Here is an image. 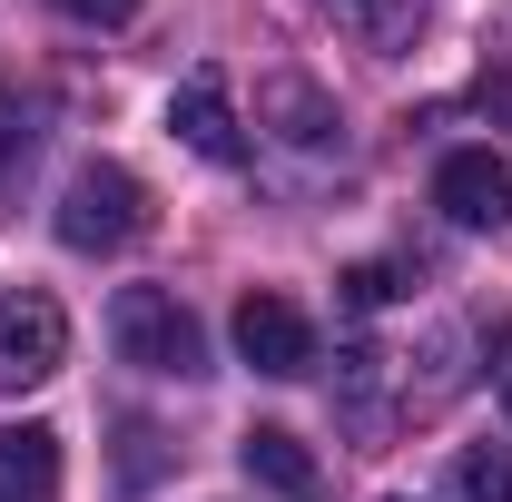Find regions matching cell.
<instances>
[{"label":"cell","mask_w":512,"mask_h":502,"mask_svg":"<svg viewBox=\"0 0 512 502\" xmlns=\"http://www.w3.org/2000/svg\"><path fill=\"white\" fill-rule=\"evenodd\" d=\"M109 345H119V365H138V375H178V384L207 375V335H197V315L168 286H119L109 296Z\"/></svg>","instance_id":"1"},{"label":"cell","mask_w":512,"mask_h":502,"mask_svg":"<svg viewBox=\"0 0 512 502\" xmlns=\"http://www.w3.org/2000/svg\"><path fill=\"white\" fill-rule=\"evenodd\" d=\"M60 247H79V256H109V247H128V237H148V188L128 178L119 158H89L79 178L60 188Z\"/></svg>","instance_id":"2"},{"label":"cell","mask_w":512,"mask_h":502,"mask_svg":"<svg viewBox=\"0 0 512 502\" xmlns=\"http://www.w3.org/2000/svg\"><path fill=\"white\" fill-rule=\"evenodd\" d=\"M69 365V315L50 286H10L0 296V394H30Z\"/></svg>","instance_id":"3"},{"label":"cell","mask_w":512,"mask_h":502,"mask_svg":"<svg viewBox=\"0 0 512 502\" xmlns=\"http://www.w3.org/2000/svg\"><path fill=\"white\" fill-rule=\"evenodd\" d=\"M237 355H247L256 375H316V325L296 296H276V286H247L237 296Z\"/></svg>","instance_id":"4"},{"label":"cell","mask_w":512,"mask_h":502,"mask_svg":"<svg viewBox=\"0 0 512 502\" xmlns=\"http://www.w3.org/2000/svg\"><path fill=\"white\" fill-rule=\"evenodd\" d=\"M434 207H444L453 227H473V237H503L512 227V168L493 148H453L444 168H434Z\"/></svg>","instance_id":"5"},{"label":"cell","mask_w":512,"mask_h":502,"mask_svg":"<svg viewBox=\"0 0 512 502\" xmlns=\"http://www.w3.org/2000/svg\"><path fill=\"white\" fill-rule=\"evenodd\" d=\"M168 128H178V148H197L207 168H237V158H247V128L227 109V79H217V69H188V79L168 89Z\"/></svg>","instance_id":"6"},{"label":"cell","mask_w":512,"mask_h":502,"mask_svg":"<svg viewBox=\"0 0 512 502\" xmlns=\"http://www.w3.org/2000/svg\"><path fill=\"white\" fill-rule=\"evenodd\" d=\"M237 463H247V483H266V493H286V502H316L325 493L316 453L286 434V424H247V434H237Z\"/></svg>","instance_id":"7"},{"label":"cell","mask_w":512,"mask_h":502,"mask_svg":"<svg viewBox=\"0 0 512 502\" xmlns=\"http://www.w3.org/2000/svg\"><path fill=\"white\" fill-rule=\"evenodd\" d=\"M50 493H60V434L0 424V502H50Z\"/></svg>","instance_id":"8"},{"label":"cell","mask_w":512,"mask_h":502,"mask_svg":"<svg viewBox=\"0 0 512 502\" xmlns=\"http://www.w3.org/2000/svg\"><path fill=\"white\" fill-rule=\"evenodd\" d=\"M256 119H276V138H296V148H316L325 128H335V109H325L306 79H266L256 89Z\"/></svg>","instance_id":"9"},{"label":"cell","mask_w":512,"mask_h":502,"mask_svg":"<svg viewBox=\"0 0 512 502\" xmlns=\"http://www.w3.org/2000/svg\"><path fill=\"white\" fill-rule=\"evenodd\" d=\"M325 10H345L365 50H414V20H424V0H325Z\"/></svg>","instance_id":"10"},{"label":"cell","mask_w":512,"mask_h":502,"mask_svg":"<svg viewBox=\"0 0 512 502\" xmlns=\"http://www.w3.org/2000/svg\"><path fill=\"white\" fill-rule=\"evenodd\" d=\"M30 148H40V119H30V99H20V89H0V188L30 168Z\"/></svg>","instance_id":"11"},{"label":"cell","mask_w":512,"mask_h":502,"mask_svg":"<svg viewBox=\"0 0 512 502\" xmlns=\"http://www.w3.org/2000/svg\"><path fill=\"white\" fill-rule=\"evenodd\" d=\"M453 493L463 502H512V453H483V443H473V453L453 463Z\"/></svg>","instance_id":"12"},{"label":"cell","mask_w":512,"mask_h":502,"mask_svg":"<svg viewBox=\"0 0 512 502\" xmlns=\"http://www.w3.org/2000/svg\"><path fill=\"white\" fill-rule=\"evenodd\" d=\"M394 296H404V266H345V306H355V315L394 306Z\"/></svg>","instance_id":"13"},{"label":"cell","mask_w":512,"mask_h":502,"mask_svg":"<svg viewBox=\"0 0 512 502\" xmlns=\"http://www.w3.org/2000/svg\"><path fill=\"white\" fill-rule=\"evenodd\" d=\"M50 10L89 20V30H119V20H138V0H50Z\"/></svg>","instance_id":"14"},{"label":"cell","mask_w":512,"mask_h":502,"mask_svg":"<svg viewBox=\"0 0 512 502\" xmlns=\"http://www.w3.org/2000/svg\"><path fill=\"white\" fill-rule=\"evenodd\" d=\"M503 414H512V365H503Z\"/></svg>","instance_id":"15"}]
</instances>
